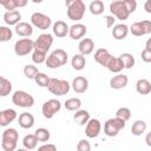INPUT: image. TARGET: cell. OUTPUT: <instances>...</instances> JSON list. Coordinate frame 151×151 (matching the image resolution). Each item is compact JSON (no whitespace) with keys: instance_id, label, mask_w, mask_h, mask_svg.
Wrapping results in <instances>:
<instances>
[{"instance_id":"obj_29","label":"cell","mask_w":151,"mask_h":151,"mask_svg":"<svg viewBox=\"0 0 151 151\" xmlns=\"http://www.w3.org/2000/svg\"><path fill=\"white\" fill-rule=\"evenodd\" d=\"M146 127H147V125L144 120H140V119L136 120L131 126V133L133 136H142L146 131Z\"/></svg>"},{"instance_id":"obj_47","label":"cell","mask_w":151,"mask_h":151,"mask_svg":"<svg viewBox=\"0 0 151 151\" xmlns=\"http://www.w3.org/2000/svg\"><path fill=\"white\" fill-rule=\"evenodd\" d=\"M142 24H143L145 34H150V33H151V21H150V20H143Z\"/></svg>"},{"instance_id":"obj_31","label":"cell","mask_w":151,"mask_h":151,"mask_svg":"<svg viewBox=\"0 0 151 151\" xmlns=\"http://www.w3.org/2000/svg\"><path fill=\"white\" fill-rule=\"evenodd\" d=\"M88 9H90V12H91L93 15H100V14L104 12L105 7H104V4H103L101 0H93V1L90 4Z\"/></svg>"},{"instance_id":"obj_14","label":"cell","mask_w":151,"mask_h":151,"mask_svg":"<svg viewBox=\"0 0 151 151\" xmlns=\"http://www.w3.org/2000/svg\"><path fill=\"white\" fill-rule=\"evenodd\" d=\"M14 31H15V33L19 37L29 38L33 34V25L32 24H28V22H25V21H20L19 24L15 25Z\"/></svg>"},{"instance_id":"obj_23","label":"cell","mask_w":151,"mask_h":151,"mask_svg":"<svg viewBox=\"0 0 151 151\" xmlns=\"http://www.w3.org/2000/svg\"><path fill=\"white\" fill-rule=\"evenodd\" d=\"M18 123L22 129H31L34 125V117L32 113L22 112L18 117Z\"/></svg>"},{"instance_id":"obj_37","label":"cell","mask_w":151,"mask_h":151,"mask_svg":"<svg viewBox=\"0 0 151 151\" xmlns=\"http://www.w3.org/2000/svg\"><path fill=\"white\" fill-rule=\"evenodd\" d=\"M46 54L47 53H45V52H41V51H38V50H33V52H32V61L35 63V64H42L47 59Z\"/></svg>"},{"instance_id":"obj_32","label":"cell","mask_w":151,"mask_h":151,"mask_svg":"<svg viewBox=\"0 0 151 151\" xmlns=\"http://www.w3.org/2000/svg\"><path fill=\"white\" fill-rule=\"evenodd\" d=\"M64 106H65L66 110H68V111H74V112H76V111L80 110V107H81V100H80L79 98H68V99L65 101Z\"/></svg>"},{"instance_id":"obj_34","label":"cell","mask_w":151,"mask_h":151,"mask_svg":"<svg viewBox=\"0 0 151 151\" xmlns=\"http://www.w3.org/2000/svg\"><path fill=\"white\" fill-rule=\"evenodd\" d=\"M34 134H35V137L38 138V140L41 142V143H46V142H48L50 138H51L50 131H48L47 129H45V127H39V129H37V130L34 131Z\"/></svg>"},{"instance_id":"obj_21","label":"cell","mask_w":151,"mask_h":151,"mask_svg":"<svg viewBox=\"0 0 151 151\" xmlns=\"http://www.w3.org/2000/svg\"><path fill=\"white\" fill-rule=\"evenodd\" d=\"M20 19H21V13L17 9L7 11L4 14V21L8 26H15L17 24L20 22Z\"/></svg>"},{"instance_id":"obj_13","label":"cell","mask_w":151,"mask_h":151,"mask_svg":"<svg viewBox=\"0 0 151 151\" xmlns=\"http://www.w3.org/2000/svg\"><path fill=\"white\" fill-rule=\"evenodd\" d=\"M71 86L76 93H84L88 88V80L83 76H78L72 80Z\"/></svg>"},{"instance_id":"obj_15","label":"cell","mask_w":151,"mask_h":151,"mask_svg":"<svg viewBox=\"0 0 151 151\" xmlns=\"http://www.w3.org/2000/svg\"><path fill=\"white\" fill-rule=\"evenodd\" d=\"M129 83V78L126 74H122V73H117V76H113L110 79V86L113 90H120L126 87Z\"/></svg>"},{"instance_id":"obj_27","label":"cell","mask_w":151,"mask_h":151,"mask_svg":"<svg viewBox=\"0 0 151 151\" xmlns=\"http://www.w3.org/2000/svg\"><path fill=\"white\" fill-rule=\"evenodd\" d=\"M136 91L139 94H149L151 92V83L147 79H138L136 83Z\"/></svg>"},{"instance_id":"obj_46","label":"cell","mask_w":151,"mask_h":151,"mask_svg":"<svg viewBox=\"0 0 151 151\" xmlns=\"http://www.w3.org/2000/svg\"><path fill=\"white\" fill-rule=\"evenodd\" d=\"M39 150L42 151V150H47V151H55L57 150V146L54 144H44L41 146H39Z\"/></svg>"},{"instance_id":"obj_48","label":"cell","mask_w":151,"mask_h":151,"mask_svg":"<svg viewBox=\"0 0 151 151\" xmlns=\"http://www.w3.org/2000/svg\"><path fill=\"white\" fill-rule=\"evenodd\" d=\"M13 1H14V5H15V8L25 7L28 2V0H13Z\"/></svg>"},{"instance_id":"obj_17","label":"cell","mask_w":151,"mask_h":151,"mask_svg":"<svg viewBox=\"0 0 151 151\" xmlns=\"http://www.w3.org/2000/svg\"><path fill=\"white\" fill-rule=\"evenodd\" d=\"M87 29H86V26L83 25V24H74L70 27V32H68V35L71 37V39L73 40H79L81 39L83 37H85Z\"/></svg>"},{"instance_id":"obj_41","label":"cell","mask_w":151,"mask_h":151,"mask_svg":"<svg viewBox=\"0 0 151 151\" xmlns=\"http://www.w3.org/2000/svg\"><path fill=\"white\" fill-rule=\"evenodd\" d=\"M77 150H78V151H90V150H91L90 142L86 140V139L79 140V143L77 144Z\"/></svg>"},{"instance_id":"obj_11","label":"cell","mask_w":151,"mask_h":151,"mask_svg":"<svg viewBox=\"0 0 151 151\" xmlns=\"http://www.w3.org/2000/svg\"><path fill=\"white\" fill-rule=\"evenodd\" d=\"M53 44V37L52 34L50 33H42L40 34L37 40H34V50H38V51H41V52H45L47 53V51L51 48Z\"/></svg>"},{"instance_id":"obj_51","label":"cell","mask_w":151,"mask_h":151,"mask_svg":"<svg viewBox=\"0 0 151 151\" xmlns=\"http://www.w3.org/2000/svg\"><path fill=\"white\" fill-rule=\"evenodd\" d=\"M145 48L151 50V38H149V39L146 40V42H145Z\"/></svg>"},{"instance_id":"obj_16","label":"cell","mask_w":151,"mask_h":151,"mask_svg":"<svg viewBox=\"0 0 151 151\" xmlns=\"http://www.w3.org/2000/svg\"><path fill=\"white\" fill-rule=\"evenodd\" d=\"M52 31H53V34H54L55 37H58V38H64V37H66V35L68 34L70 27H68V25H67L65 21L58 20V21H55V22L53 24Z\"/></svg>"},{"instance_id":"obj_53","label":"cell","mask_w":151,"mask_h":151,"mask_svg":"<svg viewBox=\"0 0 151 151\" xmlns=\"http://www.w3.org/2000/svg\"><path fill=\"white\" fill-rule=\"evenodd\" d=\"M110 1H114V0H110Z\"/></svg>"},{"instance_id":"obj_4","label":"cell","mask_w":151,"mask_h":151,"mask_svg":"<svg viewBox=\"0 0 151 151\" xmlns=\"http://www.w3.org/2000/svg\"><path fill=\"white\" fill-rule=\"evenodd\" d=\"M71 88V85L67 80L64 79H58V78H51L50 84L47 86V90L54 94V96H64L67 94Z\"/></svg>"},{"instance_id":"obj_20","label":"cell","mask_w":151,"mask_h":151,"mask_svg":"<svg viewBox=\"0 0 151 151\" xmlns=\"http://www.w3.org/2000/svg\"><path fill=\"white\" fill-rule=\"evenodd\" d=\"M17 111L13 109H6L0 112V125L1 126H7L9 123L17 119Z\"/></svg>"},{"instance_id":"obj_2","label":"cell","mask_w":151,"mask_h":151,"mask_svg":"<svg viewBox=\"0 0 151 151\" xmlns=\"http://www.w3.org/2000/svg\"><path fill=\"white\" fill-rule=\"evenodd\" d=\"M18 139H19V133L13 127L6 129L1 136V147L4 149V151H14L17 149Z\"/></svg>"},{"instance_id":"obj_36","label":"cell","mask_w":151,"mask_h":151,"mask_svg":"<svg viewBox=\"0 0 151 151\" xmlns=\"http://www.w3.org/2000/svg\"><path fill=\"white\" fill-rule=\"evenodd\" d=\"M13 38V32L9 27L7 26H1L0 27V41H9Z\"/></svg>"},{"instance_id":"obj_52","label":"cell","mask_w":151,"mask_h":151,"mask_svg":"<svg viewBox=\"0 0 151 151\" xmlns=\"http://www.w3.org/2000/svg\"><path fill=\"white\" fill-rule=\"evenodd\" d=\"M32 2H34V4H40V2H42L44 0H31Z\"/></svg>"},{"instance_id":"obj_49","label":"cell","mask_w":151,"mask_h":151,"mask_svg":"<svg viewBox=\"0 0 151 151\" xmlns=\"http://www.w3.org/2000/svg\"><path fill=\"white\" fill-rule=\"evenodd\" d=\"M144 9L146 13H150L151 14V0H146L145 4H144Z\"/></svg>"},{"instance_id":"obj_38","label":"cell","mask_w":151,"mask_h":151,"mask_svg":"<svg viewBox=\"0 0 151 151\" xmlns=\"http://www.w3.org/2000/svg\"><path fill=\"white\" fill-rule=\"evenodd\" d=\"M38 73H39V70H38V67L34 66V65H26V66L24 67V74H25V77L28 78V79H34Z\"/></svg>"},{"instance_id":"obj_26","label":"cell","mask_w":151,"mask_h":151,"mask_svg":"<svg viewBox=\"0 0 151 151\" xmlns=\"http://www.w3.org/2000/svg\"><path fill=\"white\" fill-rule=\"evenodd\" d=\"M73 119H74V122L78 124V125H80V126H83V125H85V124H87V122L91 119L90 118V113H88V111H86V110H78V111H76V113L73 114Z\"/></svg>"},{"instance_id":"obj_40","label":"cell","mask_w":151,"mask_h":151,"mask_svg":"<svg viewBox=\"0 0 151 151\" xmlns=\"http://www.w3.org/2000/svg\"><path fill=\"white\" fill-rule=\"evenodd\" d=\"M116 117H118V118L127 122L131 118V110L129 107H119L116 111Z\"/></svg>"},{"instance_id":"obj_25","label":"cell","mask_w":151,"mask_h":151,"mask_svg":"<svg viewBox=\"0 0 151 151\" xmlns=\"http://www.w3.org/2000/svg\"><path fill=\"white\" fill-rule=\"evenodd\" d=\"M71 65H72V68L76 70V71H81V70H84V67H85V65H86L85 55L81 54V53L74 54V55L72 57Z\"/></svg>"},{"instance_id":"obj_33","label":"cell","mask_w":151,"mask_h":151,"mask_svg":"<svg viewBox=\"0 0 151 151\" xmlns=\"http://www.w3.org/2000/svg\"><path fill=\"white\" fill-rule=\"evenodd\" d=\"M119 58L122 59V61H123V65H124V68H132L133 66H134V63H136V60H134V57L131 54V53H129V52H125V53H122L120 55H119Z\"/></svg>"},{"instance_id":"obj_12","label":"cell","mask_w":151,"mask_h":151,"mask_svg":"<svg viewBox=\"0 0 151 151\" xmlns=\"http://www.w3.org/2000/svg\"><path fill=\"white\" fill-rule=\"evenodd\" d=\"M101 131V124L98 119H94V118H91L87 124H86V127H85V134L87 138H96L99 136Z\"/></svg>"},{"instance_id":"obj_50","label":"cell","mask_w":151,"mask_h":151,"mask_svg":"<svg viewBox=\"0 0 151 151\" xmlns=\"http://www.w3.org/2000/svg\"><path fill=\"white\" fill-rule=\"evenodd\" d=\"M145 143H146L147 146L151 147V132H149V133L145 136Z\"/></svg>"},{"instance_id":"obj_18","label":"cell","mask_w":151,"mask_h":151,"mask_svg":"<svg viewBox=\"0 0 151 151\" xmlns=\"http://www.w3.org/2000/svg\"><path fill=\"white\" fill-rule=\"evenodd\" d=\"M111 58H112V55L110 54V52H109L106 48H98V50L94 52V60H96L99 65H101V66H104V67L107 66V64H109V61L111 60Z\"/></svg>"},{"instance_id":"obj_1","label":"cell","mask_w":151,"mask_h":151,"mask_svg":"<svg viewBox=\"0 0 151 151\" xmlns=\"http://www.w3.org/2000/svg\"><path fill=\"white\" fill-rule=\"evenodd\" d=\"M65 5L67 7V17L72 21H79L83 19L86 6L83 0H65Z\"/></svg>"},{"instance_id":"obj_5","label":"cell","mask_w":151,"mask_h":151,"mask_svg":"<svg viewBox=\"0 0 151 151\" xmlns=\"http://www.w3.org/2000/svg\"><path fill=\"white\" fill-rule=\"evenodd\" d=\"M125 125H126V122L118 117L107 119L104 124V133L107 137H116L119 133V131L125 127Z\"/></svg>"},{"instance_id":"obj_3","label":"cell","mask_w":151,"mask_h":151,"mask_svg":"<svg viewBox=\"0 0 151 151\" xmlns=\"http://www.w3.org/2000/svg\"><path fill=\"white\" fill-rule=\"evenodd\" d=\"M67 59H68V55L66 51L61 48H57L47 57L45 64L48 68H59L67 63Z\"/></svg>"},{"instance_id":"obj_28","label":"cell","mask_w":151,"mask_h":151,"mask_svg":"<svg viewBox=\"0 0 151 151\" xmlns=\"http://www.w3.org/2000/svg\"><path fill=\"white\" fill-rule=\"evenodd\" d=\"M38 138L35 137V134L34 133H28V134H26L25 137H24V139H22V145H24V147L25 149H27V150H34L35 147H37V145H38Z\"/></svg>"},{"instance_id":"obj_22","label":"cell","mask_w":151,"mask_h":151,"mask_svg":"<svg viewBox=\"0 0 151 151\" xmlns=\"http://www.w3.org/2000/svg\"><path fill=\"white\" fill-rule=\"evenodd\" d=\"M78 50H79V53L84 54V55H88L93 52L94 50V42L91 38H84L80 40L79 45H78Z\"/></svg>"},{"instance_id":"obj_45","label":"cell","mask_w":151,"mask_h":151,"mask_svg":"<svg viewBox=\"0 0 151 151\" xmlns=\"http://www.w3.org/2000/svg\"><path fill=\"white\" fill-rule=\"evenodd\" d=\"M105 20H106V27L110 28V27H113L114 26V21H116V18L113 15H106L105 17Z\"/></svg>"},{"instance_id":"obj_24","label":"cell","mask_w":151,"mask_h":151,"mask_svg":"<svg viewBox=\"0 0 151 151\" xmlns=\"http://www.w3.org/2000/svg\"><path fill=\"white\" fill-rule=\"evenodd\" d=\"M106 68L112 73H120L122 70L124 68V65H123V61H122V59L119 57H113L112 55V58L109 61Z\"/></svg>"},{"instance_id":"obj_6","label":"cell","mask_w":151,"mask_h":151,"mask_svg":"<svg viewBox=\"0 0 151 151\" xmlns=\"http://www.w3.org/2000/svg\"><path fill=\"white\" fill-rule=\"evenodd\" d=\"M12 103L15 105V106H19V107H24V109H27V107H32L33 104H34V98L32 94L25 92V91H15L12 96Z\"/></svg>"},{"instance_id":"obj_43","label":"cell","mask_w":151,"mask_h":151,"mask_svg":"<svg viewBox=\"0 0 151 151\" xmlns=\"http://www.w3.org/2000/svg\"><path fill=\"white\" fill-rule=\"evenodd\" d=\"M140 58L144 63H151V50H147V48H144L142 51V54H140Z\"/></svg>"},{"instance_id":"obj_35","label":"cell","mask_w":151,"mask_h":151,"mask_svg":"<svg viewBox=\"0 0 151 151\" xmlns=\"http://www.w3.org/2000/svg\"><path fill=\"white\" fill-rule=\"evenodd\" d=\"M130 32H131L133 35H136V37L145 35V31H144V27H143L142 21L133 22V24L130 26Z\"/></svg>"},{"instance_id":"obj_8","label":"cell","mask_w":151,"mask_h":151,"mask_svg":"<svg viewBox=\"0 0 151 151\" xmlns=\"http://www.w3.org/2000/svg\"><path fill=\"white\" fill-rule=\"evenodd\" d=\"M110 12L111 14L118 19V20H126L130 15L125 4L123 0H114V1H111L110 4Z\"/></svg>"},{"instance_id":"obj_9","label":"cell","mask_w":151,"mask_h":151,"mask_svg":"<svg viewBox=\"0 0 151 151\" xmlns=\"http://www.w3.org/2000/svg\"><path fill=\"white\" fill-rule=\"evenodd\" d=\"M60 109H61V103L58 99H48L42 104L41 112L46 119H51L54 117L57 112L60 111Z\"/></svg>"},{"instance_id":"obj_39","label":"cell","mask_w":151,"mask_h":151,"mask_svg":"<svg viewBox=\"0 0 151 151\" xmlns=\"http://www.w3.org/2000/svg\"><path fill=\"white\" fill-rule=\"evenodd\" d=\"M50 79H51V78H48V77H47L45 73H42V72H39V73L35 76V78H34L37 85H39L40 87H47L48 84H50Z\"/></svg>"},{"instance_id":"obj_44","label":"cell","mask_w":151,"mask_h":151,"mask_svg":"<svg viewBox=\"0 0 151 151\" xmlns=\"http://www.w3.org/2000/svg\"><path fill=\"white\" fill-rule=\"evenodd\" d=\"M0 4L7 9V11H13L15 9V5L13 0H0Z\"/></svg>"},{"instance_id":"obj_30","label":"cell","mask_w":151,"mask_h":151,"mask_svg":"<svg viewBox=\"0 0 151 151\" xmlns=\"http://www.w3.org/2000/svg\"><path fill=\"white\" fill-rule=\"evenodd\" d=\"M12 92V83L5 77L0 78V96L6 97Z\"/></svg>"},{"instance_id":"obj_42","label":"cell","mask_w":151,"mask_h":151,"mask_svg":"<svg viewBox=\"0 0 151 151\" xmlns=\"http://www.w3.org/2000/svg\"><path fill=\"white\" fill-rule=\"evenodd\" d=\"M123 1H124V4H125V6H126V8H127L130 14L133 13L137 9V1L136 0H123Z\"/></svg>"},{"instance_id":"obj_7","label":"cell","mask_w":151,"mask_h":151,"mask_svg":"<svg viewBox=\"0 0 151 151\" xmlns=\"http://www.w3.org/2000/svg\"><path fill=\"white\" fill-rule=\"evenodd\" d=\"M33 50H34V41L31 38L19 39L14 44V53L19 57L27 55L28 53L33 52Z\"/></svg>"},{"instance_id":"obj_10","label":"cell","mask_w":151,"mask_h":151,"mask_svg":"<svg viewBox=\"0 0 151 151\" xmlns=\"http://www.w3.org/2000/svg\"><path fill=\"white\" fill-rule=\"evenodd\" d=\"M31 24L38 29H47L51 27L52 20L48 15L40 12H35L31 15Z\"/></svg>"},{"instance_id":"obj_19","label":"cell","mask_w":151,"mask_h":151,"mask_svg":"<svg viewBox=\"0 0 151 151\" xmlns=\"http://www.w3.org/2000/svg\"><path fill=\"white\" fill-rule=\"evenodd\" d=\"M130 32V28L127 25L125 24H117L113 26L112 28V37L116 39V40H123L127 37Z\"/></svg>"}]
</instances>
